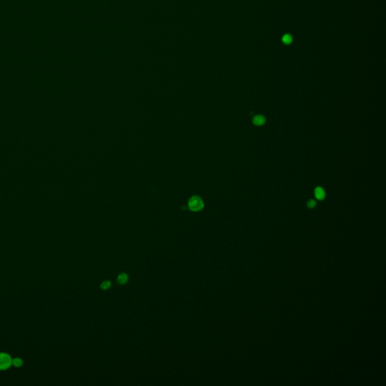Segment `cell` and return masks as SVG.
<instances>
[{
    "mask_svg": "<svg viewBox=\"0 0 386 386\" xmlns=\"http://www.w3.org/2000/svg\"><path fill=\"white\" fill-rule=\"evenodd\" d=\"M12 366V356L6 352H0V371L8 370Z\"/></svg>",
    "mask_w": 386,
    "mask_h": 386,
    "instance_id": "6da1fadb",
    "label": "cell"
},
{
    "mask_svg": "<svg viewBox=\"0 0 386 386\" xmlns=\"http://www.w3.org/2000/svg\"><path fill=\"white\" fill-rule=\"evenodd\" d=\"M189 208L193 211H199L204 208V202L198 196H193L189 201Z\"/></svg>",
    "mask_w": 386,
    "mask_h": 386,
    "instance_id": "7a4b0ae2",
    "label": "cell"
},
{
    "mask_svg": "<svg viewBox=\"0 0 386 386\" xmlns=\"http://www.w3.org/2000/svg\"><path fill=\"white\" fill-rule=\"evenodd\" d=\"M314 195L315 198L319 201H322L325 198L326 193L324 189L321 186H318L315 189H314Z\"/></svg>",
    "mask_w": 386,
    "mask_h": 386,
    "instance_id": "3957f363",
    "label": "cell"
},
{
    "mask_svg": "<svg viewBox=\"0 0 386 386\" xmlns=\"http://www.w3.org/2000/svg\"><path fill=\"white\" fill-rule=\"evenodd\" d=\"M265 117L263 115H257L253 118V123L256 126H262L265 123Z\"/></svg>",
    "mask_w": 386,
    "mask_h": 386,
    "instance_id": "277c9868",
    "label": "cell"
},
{
    "mask_svg": "<svg viewBox=\"0 0 386 386\" xmlns=\"http://www.w3.org/2000/svg\"><path fill=\"white\" fill-rule=\"evenodd\" d=\"M24 365V360L19 357H16L12 358V366L16 368H20Z\"/></svg>",
    "mask_w": 386,
    "mask_h": 386,
    "instance_id": "5b68a950",
    "label": "cell"
},
{
    "mask_svg": "<svg viewBox=\"0 0 386 386\" xmlns=\"http://www.w3.org/2000/svg\"><path fill=\"white\" fill-rule=\"evenodd\" d=\"M128 280V275L126 273H120L118 276V282L120 284H125Z\"/></svg>",
    "mask_w": 386,
    "mask_h": 386,
    "instance_id": "8992f818",
    "label": "cell"
},
{
    "mask_svg": "<svg viewBox=\"0 0 386 386\" xmlns=\"http://www.w3.org/2000/svg\"><path fill=\"white\" fill-rule=\"evenodd\" d=\"M292 41H293V39H292V36L290 34H285L282 37V42L286 45L291 44Z\"/></svg>",
    "mask_w": 386,
    "mask_h": 386,
    "instance_id": "52a82bcc",
    "label": "cell"
},
{
    "mask_svg": "<svg viewBox=\"0 0 386 386\" xmlns=\"http://www.w3.org/2000/svg\"><path fill=\"white\" fill-rule=\"evenodd\" d=\"M111 285H112V283H111V281L110 280H104V281H103L102 283L101 284V288L103 291H106V290L110 289Z\"/></svg>",
    "mask_w": 386,
    "mask_h": 386,
    "instance_id": "ba28073f",
    "label": "cell"
},
{
    "mask_svg": "<svg viewBox=\"0 0 386 386\" xmlns=\"http://www.w3.org/2000/svg\"><path fill=\"white\" fill-rule=\"evenodd\" d=\"M307 206H308V208L310 209L315 208L316 201H314V199H310V200L308 201V202H307Z\"/></svg>",
    "mask_w": 386,
    "mask_h": 386,
    "instance_id": "9c48e42d",
    "label": "cell"
}]
</instances>
